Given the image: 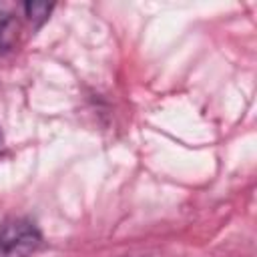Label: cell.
<instances>
[{"mask_svg":"<svg viewBox=\"0 0 257 257\" xmlns=\"http://www.w3.org/2000/svg\"><path fill=\"white\" fill-rule=\"evenodd\" d=\"M42 245V233L28 219H12L0 227V257H30Z\"/></svg>","mask_w":257,"mask_h":257,"instance_id":"6da1fadb","label":"cell"},{"mask_svg":"<svg viewBox=\"0 0 257 257\" xmlns=\"http://www.w3.org/2000/svg\"><path fill=\"white\" fill-rule=\"evenodd\" d=\"M24 8H26L28 18H30V20H36V22L40 24L42 20L48 18V14H50V10H52V4H46V2H28Z\"/></svg>","mask_w":257,"mask_h":257,"instance_id":"7a4b0ae2","label":"cell"},{"mask_svg":"<svg viewBox=\"0 0 257 257\" xmlns=\"http://www.w3.org/2000/svg\"><path fill=\"white\" fill-rule=\"evenodd\" d=\"M2 147H4V139H2V131H0V151H2Z\"/></svg>","mask_w":257,"mask_h":257,"instance_id":"3957f363","label":"cell"}]
</instances>
